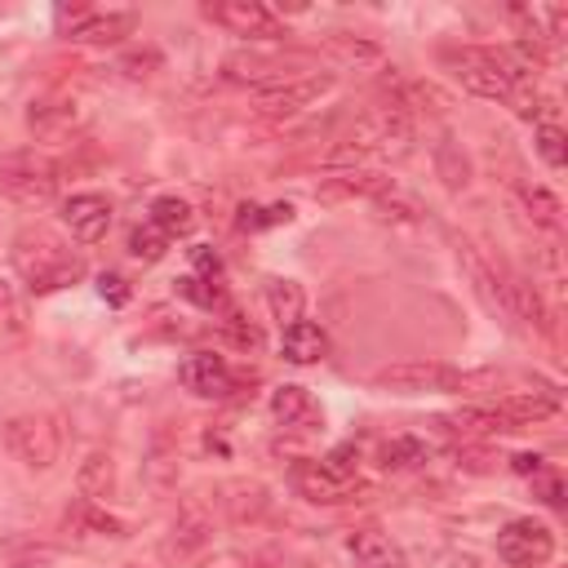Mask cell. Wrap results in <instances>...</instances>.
Listing matches in <instances>:
<instances>
[{
  "label": "cell",
  "mask_w": 568,
  "mask_h": 568,
  "mask_svg": "<svg viewBox=\"0 0 568 568\" xmlns=\"http://www.w3.org/2000/svg\"><path fill=\"white\" fill-rule=\"evenodd\" d=\"M413 115H404L399 106H368L346 133L337 146L324 151V164L328 169H359V164H386V160H404L413 151Z\"/></svg>",
  "instance_id": "6da1fadb"
},
{
  "label": "cell",
  "mask_w": 568,
  "mask_h": 568,
  "mask_svg": "<svg viewBox=\"0 0 568 568\" xmlns=\"http://www.w3.org/2000/svg\"><path fill=\"white\" fill-rule=\"evenodd\" d=\"M13 271L27 280L31 293H58L75 280H84V257L71 253V244L62 235H53L49 226H22L9 244Z\"/></svg>",
  "instance_id": "7a4b0ae2"
},
{
  "label": "cell",
  "mask_w": 568,
  "mask_h": 568,
  "mask_svg": "<svg viewBox=\"0 0 568 568\" xmlns=\"http://www.w3.org/2000/svg\"><path fill=\"white\" fill-rule=\"evenodd\" d=\"M475 382L479 377H470L444 359H395L373 373V386L395 390V395H448V390H466Z\"/></svg>",
  "instance_id": "3957f363"
},
{
  "label": "cell",
  "mask_w": 568,
  "mask_h": 568,
  "mask_svg": "<svg viewBox=\"0 0 568 568\" xmlns=\"http://www.w3.org/2000/svg\"><path fill=\"white\" fill-rule=\"evenodd\" d=\"M0 444L27 470H49L62 457V430L49 413H13L0 422Z\"/></svg>",
  "instance_id": "277c9868"
},
{
  "label": "cell",
  "mask_w": 568,
  "mask_h": 568,
  "mask_svg": "<svg viewBox=\"0 0 568 568\" xmlns=\"http://www.w3.org/2000/svg\"><path fill=\"white\" fill-rule=\"evenodd\" d=\"M58 182H62V169L58 160H49L44 151L27 146V151H9L0 160V195H9L13 204H49L58 195Z\"/></svg>",
  "instance_id": "5b68a950"
},
{
  "label": "cell",
  "mask_w": 568,
  "mask_h": 568,
  "mask_svg": "<svg viewBox=\"0 0 568 568\" xmlns=\"http://www.w3.org/2000/svg\"><path fill=\"white\" fill-rule=\"evenodd\" d=\"M89 124V102L75 93H49L27 106V133L36 142H67Z\"/></svg>",
  "instance_id": "8992f818"
},
{
  "label": "cell",
  "mask_w": 568,
  "mask_h": 568,
  "mask_svg": "<svg viewBox=\"0 0 568 568\" xmlns=\"http://www.w3.org/2000/svg\"><path fill=\"white\" fill-rule=\"evenodd\" d=\"M497 555L510 564V568H546L555 559V532L550 524L541 519H510L501 532H497Z\"/></svg>",
  "instance_id": "52a82bcc"
},
{
  "label": "cell",
  "mask_w": 568,
  "mask_h": 568,
  "mask_svg": "<svg viewBox=\"0 0 568 568\" xmlns=\"http://www.w3.org/2000/svg\"><path fill=\"white\" fill-rule=\"evenodd\" d=\"M204 18H213L231 36H248V40L284 36V18L262 0H217V4H204Z\"/></svg>",
  "instance_id": "ba28073f"
},
{
  "label": "cell",
  "mask_w": 568,
  "mask_h": 568,
  "mask_svg": "<svg viewBox=\"0 0 568 568\" xmlns=\"http://www.w3.org/2000/svg\"><path fill=\"white\" fill-rule=\"evenodd\" d=\"M333 84H337L333 75H297V80H284V84L257 93V111H262L266 120L302 115V111H311L324 93H333Z\"/></svg>",
  "instance_id": "9c48e42d"
},
{
  "label": "cell",
  "mask_w": 568,
  "mask_h": 568,
  "mask_svg": "<svg viewBox=\"0 0 568 568\" xmlns=\"http://www.w3.org/2000/svg\"><path fill=\"white\" fill-rule=\"evenodd\" d=\"M209 541H213V515H209V506L195 501V497L182 501V506H178V519H173V528H169L164 555H169V559H191V555H200Z\"/></svg>",
  "instance_id": "30bf717a"
},
{
  "label": "cell",
  "mask_w": 568,
  "mask_h": 568,
  "mask_svg": "<svg viewBox=\"0 0 568 568\" xmlns=\"http://www.w3.org/2000/svg\"><path fill=\"white\" fill-rule=\"evenodd\" d=\"M62 222H67V231H71L80 244H98V240L111 231V204H106V195H93V191L71 195V200L62 204Z\"/></svg>",
  "instance_id": "8fae6325"
},
{
  "label": "cell",
  "mask_w": 568,
  "mask_h": 568,
  "mask_svg": "<svg viewBox=\"0 0 568 568\" xmlns=\"http://www.w3.org/2000/svg\"><path fill=\"white\" fill-rule=\"evenodd\" d=\"M182 386H186L191 395L222 399V395H231L235 377H231V368H226V359H222V355L200 351V355H191V359L182 364Z\"/></svg>",
  "instance_id": "7c38bea8"
},
{
  "label": "cell",
  "mask_w": 568,
  "mask_h": 568,
  "mask_svg": "<svg viewBox=\"0 0 568 568\" xmlns=\"http://www.w3.org/2000/svg\"><path fill=\"white\" fill-rule=\"evenodd\" d=\"M138 18L129 9H106V13H80L71 22V40L75 44H120L124 36H133Z\"/></svg>",
  "instance_id": "4fadbf2b"
},
{
  "label": "cell",
  "mask_w": 568,
  "mask_h": 568,
  "mask_svg": "<svg viewBox=\"0 0 568 568\" xmlns=\"http://www.w3.org/2000/svg\"><path fill=\"white\" fill-rule=\"evenodd\" d=\"M346 546H351L355 568H408L404 546H395V541H390L386 532H377V528H355Z\"/></svg>",
  "instance_id": "5bb4252c"
},
{
  "label": "cell",
  "mask_w": 568,
  "mask_h": 568,
  "mask_svg": "<svg viewBox=\"0 0 568 568\" xmlns=\"http://www.w3.org/2000/svg\"><path fill=\"white\" fill-rule=\"evenodd\" d=\"M497 413L519 430V426H532V422H546L559 413V390L555 386H541V390H515L497 404Z\"/></svg>",
  "instance_id": "9a60e30c"
},
{
  "label": "cell",
  "mask_w": 568,
  "mask_h": 568,
  "mask_svg": "<svg viewBox=\"0 0 568 568\" xmlns=\"http://www.w3.org/2000/svg\"><path fill=\"white\" fill-rule=\"evenodd\" d=\"M271 417H275L284 430H306V426L324 422V413L315 408V399H311L306 386H275V395H271Z\"/></svg>",
  "instance_id": "2e32d148"
},
{
  "label": "cell",
  "mask_w": 568,
  "mask_h": 568,
  "mask_svg": "<svg viewBox=\"0 0 568 568\" xmlns=\"http://www.w3.org/2000/svg\"><path fill=\"white\" fill-rule=\"evenodd\" d=\"M293 488H297L306 501L337 506V501H351V488H355V484L333 479V475H328L320 462H297V466H293Z\"/></svg>",
  "instance_id": "e0dca14e"
},
{
  "label": "cell",
  "mask_w": 568,
  "mask_h": 568,
  "mask_svg": "<svg viewBox=\"0 0 568 568\" xmlns=\"http://www.w3.org/2000/svg\"><path fill=\"white\" fill-rule=\"evenodd\" d=\"M67 532L71 537H98V541H115V537H124V519H115L111 510H102L98 501H89V497H80L71 510H67Z\"/></svg>",
  "instance_id": "ac0fdd59"
},
{
  "label": "cell",
  "mask_w": 568,
  "mask_h": 568,
  "mask_svg": "<svg viewBox=\"0 0 568 568\" xmlns=\"http://www.w3.org/2000/svg\"><path fill=\"white\" fill-rule=\"evenodd\" d=\"M386 182H390V178H377V173H368V169H346V173H337V178H324V182L315 186V200H324V204L373 200Z\"/></svg>",
  "instance_id": "d6986e66"
},
{
  "label": "cell",
  "mask_w": 568,
  "mask_h": 568,
  "mask_svg": "<svg viewBox=\"0 0 568 568\" xmlns=\"http://www.w3.org/2000/svg\"><path fill=\"white\" fill-rule=\"evenodd\" d=\"M280 351H284L288 364H315V359L328 355V333L320 324H311V320H297V324H288L280 333Z\"/></svg>",
  "instance_id": "ffe728a7"
},
{
  "label": "cell",
  "mask_w": 568,
  "mask_h": 568,
  "mask_svg": "<svg viewBox=\"0 0 568 568\" xmlns=\"http://www.w3.org/2000/svg\"><path fill=\"white\" fill-rule=\"evenodd\" d=\"M142 475L155 493H169L178 484V439L169 430H155V439L146 448V462H142Z\"/></svg>",
  "instance_id": "44dd1931"
},
{
  "label": "cell",
  "mask_w": 568,
  "mask_h": 568,
  "mask_svg": "<svg viewBox=\"0 0 568 568\" xmlns=\"http://www.w3.org/2000/svg\"><path fill=\"white\" fill-rule=\"evenodd\" d=\"M226 80H235V84H284V80H297V75H288V62H280V58H248V53H235L231 62H226Z\"/></svg>",
  "instance_id": "7402d4cb"
},
{
  "label": "cell",
  "mask_w": 568,
  "mask_h": 568,
  "mask_svg": "<svg viewBox=\"0 0 568 568\" xmlns=\"http://www.w3.org/2000/svg\"><path fill=\"white\" fill-rule=\"evenodd\" d=\"M75 488H80V497H89V501L111 497V493H115V457H111L106 448H93V453L80 462V470H75Z\"/></svg>",
  "instance_id": "603a6c76"
},
{
  "label": "cell",
  "mask_w": 568,
  "mask_h": 568,
  "mask_svg": "<svg viewBox=\"0 0 568 568\" xmlns=\"http://www.w3.org/2000/svg\"><path fill=\"white\" fill-rule=\"evenodd\" d=\"M222 506L235 524H248L271 506V497H266V484H257V479H231V484H222Z\"/></svg>",
  "instance_id": "cb8c5ba5"
},
{
  "label": "cell",
  "mask_w": 568,
  "mask_h": 568,
  "mask_svg": "<svg viewBox=\"0 0 568 568\" xmlns=\"http://www.w3.org/2000/svg\"><path fill=\"white\" fill-rule=\"evenodd\" d=\"M266 311H271V320H275L280 328L297 324L302 311H306V293H302V284H297V280H284V275L266 280Z\"/></svg>",
  "instance_id": "d4e9b609"
},
{
  "label": "cell",
  "mask_w": 568,
  "mask_h": 568,
  "mask_svg": "<svg viewBox=\"0 0 568 568\" xmlns=\"http://www.w3.org/2000/svg\"><path fill=\"white\" fill-rule=\"evenodd\" d=\"M155 231H164L169 240H178V235H191V226H195V209L186 204V200H178V195H160V200H151V217H146Z\"/></svg>",
  "instance_id": "484cf974"
},
{
  "label": "cell",
  "mask_w": 568,
  "mask_h": 568,
  "mask_svg": "<svg viewBox=\"0 0 568 568\" xmlns=\"http://www.w3.org/2000/svg\"><path fill=\"white\" fill-rule=\"evenodd\" d=\"M439 422H448V430L462 435V439H470V435H501V430H515L497 408H457V413H448V417H439Z\"/></svg>",
  "instance_id": "4316f807"
},
{
  "label": "cell",
  "mask_w": 568,
  "mask_h": 568,
  "mask_svg": "<svg viewBox=\"0 0 568 568\" xmlns=\"http://www.w3.org/2000/svg\"><path fill=\"white\" fill-rule=\"evenodd\" d=\"M519 204H524V213L537 222V226H546V231H555L559 222H564V204H559V195L550 191V186H537V182H524L519 191Z\"/></svg>",
  "instance_id": "83f0119b"
},
{
  "label": "cell",
  "mask_w": 568,
  "mask_h": 568,
  "mask_svg": "<svg viewBox=\"0 0 568 568\" xmlns=\"http://www.w3.org/2000/svg\"><path fill=\"white\" fill-rule=\"evenodd\" d=\"M435 173H439V182H444L448 191H466V182H470V160L462 155V146H457L453 138H439V142H435Z\"/></svg>",
  "instance_id": "f1b7e54d"
},
{
  "label": "cell",
  "mask_w": 568,
  "mask_h": 568,
  "mask_svg": "<svg viewBox=\"0 0 568 568\" xmlns=\"http://www.w3.org/2000/svg\"><path fill=\"white\" fill-rule=\"evenodd\" d=\"M430 462V448L417 435H395L382 444V466L386 470H422Z\"/></svg>",
  "instance_id": "f546056e"
},
{
  "label": "cell",
  "mask_w": 568,
  "mask_h": 568,
  "mask_svg": "<svg viewBox=\"0 0 568 568\" xmlns=\"http://www.w3.org/2000/svg\"><path fill=\"white\" fill-rule=\"evenodd\" d=\"M373 204L382 209V217H395V222H422V217H426L422 200H417L413 191L395 186V182H386V186H382V191L373 195Z\"/></svg>",
  "instance_id": "4dcf8cb0"
},
{
  "label": "cell",
  "mask_w": 568,
  "mask_h": 568,
  "mask_svg": "<svg viewBox=\"0 0 568 568\" xmlns=\"http://www.w3.org/2000/svg\"><path fill=\"white\" fill-rule=\"evenodd\" d=\"M58 550L36 541H0V568H53Z\"/></svg>",
  "instance_id": "1f68e13d"
},
{
  "label": "cell",
  "mask_w": 568,
  "mask_h": 568,
  "mask_svg": "<svg viewBox=\"0 0 568 568\" xmlns=\"http://www.w3.org/2000/svg\"><path fill=\"white\" fill-rule=\"evenodd\" d=\"M129 253H133L138 262H160V257L169 253V235L155 231L151 222H142V226H133V235H129Z\"/></svg>",
  "instance_id": "d6a6232c"
},
{
  "label": "cell",
  "mask_w": 568,
  "mask_h": 568,
  "mask_svg": "<svg viewBox=\"0 0 568 568\" xmlns=\"http://www.w3.org/2000/svg\"><path fill=\"white\" fill-rule=\"evenodd\" d=\"M532 142H537V155H541L550 169H564V164H568V142H564V129H559V124H537Z\"/></svg>",
  "instance_id": "836d02e7"
},
{
  "label": "cell",
  "mask_w": 568,
  "mask_h": 568,
  "mask_svg": "<svg viewBox=\"0 0 568 568\" xmlns=\"http://www.w3.org/2000/svg\"><path fill=\"white\" fill-rule=\"evenodd\" d=\"M320 466H324L333 479L355 484V475H359V448H355V444H337L333 453H324V457H320Z\"/></svg>",
  "instance_id": "e575fe53"
},
{
  "label": "cell",
  "mask_w": 568,
  "mask_h": 568,
  "mask_svg": "<svg viewBox=\"0 0 568 568\" xmlns=\"http://www.w3.org/2000/svg\"><path fill=\"white\" fill-rule=\"evenodd\" d=\"M293 217V204H271V209H257V204H244L240 209V226L244 231H262V226H280Z\"/></svg>",
  "instance_id": "d590c367"
},
{
  "label": "cell",
  "mask_w": 568,
  "mask_h": 568,
  "mask_svg": "<svg viewBox=\"0 0 568 568\" xmlns=\"http://www.w3.org/2000/svg\"><path fill=\"white\" fill-rule=\"evenodd\" d=\"M328 49H333L342 62H377V58H382V53H377V44H368V40H351V36L328 40Z\"/></svg>",
  "instance_id": "8d00e7d4"
},
{
  "label": "cell",
  "mask_w": 568,
  "mask_h": 568,
  "mask_svg": "<svg viewBox=\"0 0 568 568\" xmlns=\"http://www.w3.org/2000/svg\"><path fill=\"white\" fill-rule=\"evenodd\" d=\"M22 328V302L13 293L9 280H0V333H18Z\"/></svg>",
  "instance_id": "74e56055"
},
{
  "label": "cell",
  "mask_w": 568,
  "mask_h": 568,
  "mask_svg": "<svg viewBox=\"0 0 568 568\" xmlns=\"http://www.w3.org/2000/svg\"><path fill=\"white\" fill-rule=\"evenodd\" d=\"M155 67H160V53H155V49H133V53L120 58V71H124L129 80H142V75H151Z\"/></svg>",
  "instance_id": "f35d334b"
},
{
  "label": "cell",
  "mask_w": 568,
  "mask_h": 568,
  "mask_svg": "<svg viewBox=\"0 0 568 568\" xmlns=\"http://www.w3.org/2000/svg\"><path fill=\"white\" fill-rule=\"evenodd\" d=\"M98 293H102L111 306H124V302H129V288H124L120 275H102V280H98Z\"/></svg>",
  "instance_id": "ab89813d"
},
{
  "label": "cell",
  "mask_w": 568,
  "mask_h": 568,
  "mask_svg": "<svg viewBox=\"0 0 568 568\" xmlns=\"http://www.w3.org/2000/svg\"><path fill=\"white\" fill-rule=\"evenodd\" d=\"M532 484H537V493H541L546 506H559V501H564V484H559V475H532Z\"/></svg>",
  "instance_id": "60d3db41"
},
{
  "label": "cell",
  "mask_w": 568,
  "mask_h": 568,
  "mask_svg": "<svg viewBox=\"0 0 568 568\" xmlns=\"http://www.w3.org/2000/svg\"><path fill=\"white\" fill-rule=\"evenodd\" d=\"M510 470L515 475H541V457L537 453H515L510 457Z\"/></svg>",
  "instance_id": "b9f144b4"
},
{
  "label": "cell",
  "mask_w": 568,
  "mask_h": 568,
  "mask_svg": "<svg viewBox=\"0 0 568 568\" xmlns=\"http://www.w3.org/2000/svg\"><path fill=\"white\" fill-rule=\"evenodd\" d=\"M191 257H195L200 271H217V253H209V248H191Z\"/></svg>",
  "instance_id": "7bdbcfd3"
},
{
  "label": "cell",
  "mask_w": 568,
  "mask_h": 568,
  "mask_svg": "<svg viewBox=\"0 0 568 568\" xmlns=\"http://www.w3.org/2000/svg\"><path fill=\"white\" fill-rule=\"evenodd\" d=\"M120 568H138V564H120Z\"/></svg>",
  "instance_id": "ee69618b"
}]
</instances>
